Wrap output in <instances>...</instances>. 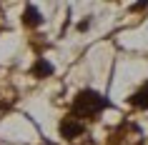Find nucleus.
Segmentation results:
<instances>
[{
    "mask_svg": "<svg viewBox=\"0 0 148 145\" xmlns=\"http://www.w3.org/2000/svg\"><path fill=\"white\" fill-rule=\"evenodd\" d=\"M108 108V100L95 90H80L73 100V113L78 118H95Z\"/></svg>",
    "mask_w": 148,
    "mask_h": 145,
    "instance_id": "f257e3e1",
    "label": "nucleus"
},
{
    "mask_svg": "<svg viewBox=\"0 0 148 145\" xmlns=\"http://www.w3.org/2000/svg\"><path fill=\"white\" fill-rule=\"evenodd\" d=\"M83 130H86V125L78 118H65L60 123V135L63 138H78V135H83Z\"/></svg>",
    "mask_w": 148,
    "mask_h": 145,
    "instance_id": "f03ea898",
    "label": "nucleus"
},
{
    "mask_svg": "<svg viewBox=\"0 0 148 145\" xmlns=\"http://www.w3.org/2000/svg\"><path fill=\"white\" fill-rule=\"evenodd\" d=\"M23 23L28 25V28H38V25L43 23V15L38 13V8H35V5H28V8H25V13H23Z\"/></svg>",
    "mask_w": 148,
    "mask_h": 145,
    "instance_id": "7ed1b4c3",
    "label": "nucleus"
},
{
    "mask_svg": "<svg viewBox=\"0 0 148 145\" xmlns=\"http://www.w3.org/2000/svg\"><path fill=\"white\" fill-rule=\"evenodd\" d=\"M131 105L140 108V110H148V83L140 88V90H136L131 95Z\"/></svg>",
    "mask_w": 148,
    "mask_h": 145,
    "instance_id": "20e7f679",
    "label": "nucleus"
},
{
    "mask_svg": "<svg viewBox=\"0 0 148 145\" xmlns=\"http://www.w3.org/2000/svg\"><path fill=\"white\" fill-rule=\"evenodd\" d=\"M33 73H35L38 78H43V75H50V73H53V65H50L48 60H38V63H35V68H33Z\"/></svg>",
    "mask_w": 148,
    "mask_h": 145,
    "instance_id": "39448f33",
    "label": "nucleus"
}]
</instances>
